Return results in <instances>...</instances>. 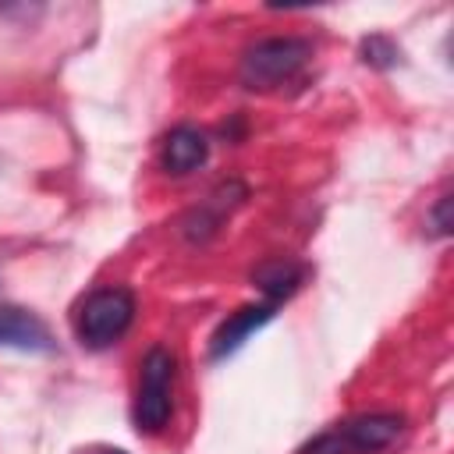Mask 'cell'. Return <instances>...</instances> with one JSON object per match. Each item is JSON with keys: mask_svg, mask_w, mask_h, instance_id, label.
<instances>
[{"mask_svg": "<svg viewBox=\"0 0 454 454\" xmlns=\"http://www.w3.org/2000/svg\"><path fill=\"white\" fill-rule=\"evenodd\" d=\"M78 454H128V450H121V447H85Z\"/></svg>", "mask_w": 454, "mask_h": 454, "instance_id": "7c38bea8", "label": "cell"}, {"mask_svg": "<svg viewBox=\"0 0 454 454\" xmlns=\"http://www.w3.org/2000/svg\"><path fill=\"white\" fill-rule=\"evenodd\" d=\"M277 309H280V305H273V301H252V305H241L238 312H231V316L213 330V337H209V358L220 362V358H227V355H234L259 326H266V323L277 316Z\"/></svg>", "mask_w": 454, "mask_h": 454, "instance_id": "8992f818", "label": "cell"}, {"mask_svg": "<svg viewBox=\"0 0 454 454\" xmlns=\"http://www.w3.org/2000/svg\"><path fill=\"white\" fill-rule=\"evenodd\" d=\"M245 199H248V188H245L241 181L231 177V181L216 184V188L181 220L184 238H188V241H209V238L223 227V220L231 216V209H238Z\"/></svg>", "mask_w": 454, "mask_h": 454, "instance_id": "5b68a950", "label": "cell"}, {"mask_svg": "<svg viewBox=\"0 0 454 454\" xmlns=\"http://www.w3.org/2000/svg\"><path fill=\"white\" fill-rule=\"evenodd\" d=\"M138 394H135V408H131V419H135V429L138 433H160L167 422H170V411H174V372H177V362L167 348H149L142 365H138Z\"/></svg>", "mask_w": 454, "mask_h": 454, "instance_id": "277c9868", "label": "cell"}, {"mask_svg": "<svg viewBox=\"0 0 454 454\" xmlns=\"http://www.w3.org/2000/svg\"><path fill=\"white\" fill-rule=\"evenodd\" d=\"M312 57V43L301 35H266L255 39L238 64V78L252 92H270L280 89L284 82H294L301 67Z\"/></svg>", "mask_w": 454, "mask_h": 454, "instance_id": "6da1fadb", "label": "cell"}, {"mask_svg": "<svg viewBox=\"0 0 454 454\" xmlns=\"http://www.w3.org/2000/svg\"><path fill=\"white\" fill-rule=\"evenodd\" d=\"M0 348H18V351H53V333L50 326L21 309V305H4L0 301Z\"/></svg>", "mask_w": 454, "mask_h": 454, "instance_id": "ba28073f", "label": "cell"}, {"mask_svg": "<svg viewBox=\"0 0 454 454\" xmlns=\"http://www.w3.org/2000/svg\"><path fill=\"white\" fill-rule=\"evenodd\" d=\"M397 46L387 39V35H369V39H362V60L369 64V67H380V71H387V67H394L397 64Z\"/></svg>", "mask_w": 454, "mask_h": 454, "instance_id": "30bf717a", "label": "cell"}, {"mask_svg": "<svg viewBox=\"0 0 454 454\" xmlns=\"http://www.w3.org/2000/svg\"><path fill=\"white\" fill-rule=\"evenodd\" d=\"M305 280V266L291 262V259H270L259 270H252V284H259V291L266 294V301L280 305L284 298H291Z\"/></svg>", "mask_w": 454, "mask_h": 454, "instance_id": "9c48e42d", "label": "cell"}, {"mask_svg": "<svg viewBox=\"0 0 454 454\" xmlns=\"http://www.w3.org/2000/svg\"><path fill=\"white\" fill-rule=\"evenodd\" d=\"M209 160V138L195 124H177L160 142V167L170 177H188Z\"/></svg>", "mask_w": 454, "mask_h": 454, "instance_id": "52a82bcc", "label": "cell"}, {"mask_svg": "<svg viewBox=\"0 0 454 454\" xmlns=\"http://www.w3.org/2000/svg\"><path fill=\"white\" fill-rule=\"evenodd\" d=\"M404 433V415L397 411H365L337 422L333 429L312 436L301 454H380Z\"/></svg>", "mask_w": 454, "mask_h": 454, "instance_id": "3957f363", "label": "cell"}, {"mask_svg": "<svg viewBox=\"0 0 454 454\" xmlns=\"http://www.w3.org/2000/svg\"><path fill=\"white\" fill-rule=\"evenodd\" d=\"M74 337L92 351L114 348L135 323V294L128 287H96L74 309Z\"/></svg>", "mask_w": 454, "mask_h": 454, "instance_id": "7a4b0ae2", "label": "cell"}, {"mask_svg": "<svg viewBox=\"0 0 454 454\" xmlns=\"http://www.w3.org/2000/svg\"><path fill=\"white\" fill-rule=\"evenodd\" d=\"M429 227H433V234H440V238L450 234L454 220H450V195H447V192L433 202V209H429Z\"/></svg>", "mask_w": 454, "mask_h": 454, "instance_id": "8fae6325", "label": "cell"}]
</instances>
